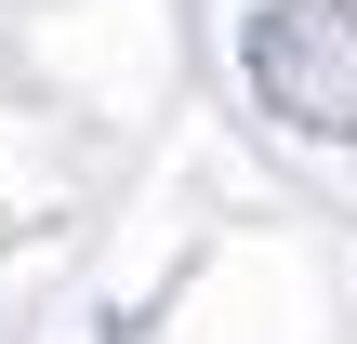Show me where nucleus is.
Returning <instances> with one entry per match:
<instances>
[{"label":"nucleus","mask_w":357,"mask_h":344,"mask_svg":"<svg viewBox=\"0 0 357 344\" xmlns=\"http://www.w3.org/2000/svg\"><path fill=\"white\" fill-rule=\"evenodd\" d=\"M238 66L291 133L357 146V0H265L238 27Z\"/></svg>","instance_id":"nucleus-1"}]
</instances>
